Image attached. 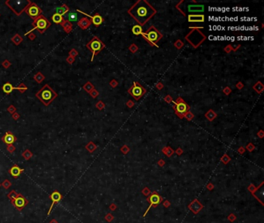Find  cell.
Masks as SVG:
<instances>
[{"label":"cell","mask_w":264,"mask_h":223,"mask_svg":"<svg viewBox=\"0 0 264 223\" xmlns=\"http://www.w3.org/2000/svg\"><path fill=\"white\" fill-rule=\"evenodd\" d=\"M129 13L141 26H143L156 14V10L149 2L141 0L129 10Z\"/></svg>","instance_id":"1"},{"label":"cell","mask_w":264,"mask_h":223,"mask_svg":"<svg viewBox=\"0 0 264 223\" xmlns=\"http://www.w3.org/2000/svg\"><path fill=\"white\" fill-rule=\"evenodd\" d=\"M36 97H37L46 106H48L55 99V98L57 97V94L48 85V84H45V85L36 94Z\"/></svg>","instance_id":"2"},{"label":"cell","mask_w":264,"mask_h":223,"mask_svg":"<svg viewBox=\"0 0 264 223\" xmlns=\"http://www.w3.org/2000/svg\"><path fill=\"white\" fill-rule=\"evenodd\" d=\"M50 23L48 21L44 16H39L37 18H36L33 22V28L31 30L30 32L26 33L25 35H28L29 33H31L32 31H33L34 30H38V31L40 32V33H44V32L47 30V29L50 26Z\"/></svg>","instance_id":"3"},{"label":"cell","mask_w":264,"mask_h":223,"mask_svg":"<svg viewBox=\"0 0 264 223\" xmlns=\"http://www.w3.org/2000/svg\"><path fill=\"white\" fill-rule=\"evenodd\" d=\"M86 47L92 53V61H93L94 57L96 54H98V53L105 47V44L98 38L97 36H94V37H93V39L92 40H90L87 44Z\"/></svg>","instance_id":"4"},{"label":"cell","mask_w":264,"mask_h":223,"mask_svg":"<svg viewBox=\"0 0 264 223\" xmlns=\"http://www.w3.org/2000/svg\"><path fill=\"white\" fill-rule=\"evenodd\" d=\"M142 35L145 39L148 40L150 43L154 44H156V43H157L162 37V34L154 27V26H151V27H150L146 30V33H142Z\"/></svg>","instance_id":"5"},{"label":"cell","mask_w":264,"mask_h":223,"mask_svg":"<svg viewBox=\"0 0 264 223\" xmlns=\"http://www.w3.org/2000/svg\"><path fill=\"white\" fill-rule=\"evenodd\" d=\"M129 93L136 100L138 101L139 99H140V98L143 96V95L146 93V89L138 82L134 81L133 85L132 86V88L129 90Z\"/></svg>","instance_id":"6"},{"label":"cell","mask_w":264,"mask_h":223,"mask_svg":"<svg viewBox=\"0 0 264 223\" xmlns=\"http://www.w3.org/2000/svg\"><path fill=\"white\" fill-rule=\"evenodd\" d=\"M10 202H11V204L15 207L16 208L20 211L29 204V201L26 199L22 194L19 193L17 197L14 200L10 201Z\"/></svg>","instance_id":"7"},{"label":"cell","mask_w":264,"mask_h":223,"mask_svg":"<svg viewBox=\"0 0 264 223\" xmlns=\"http://www.w3.org/2000/svg\"><path fill=\"white\" fill-rule=\"evenodd\" d=\"M173 108L176 112L178 114H185L190 109L189 105L184 101H183L181 98H178L176 100V102H174Z\"/></svg>","instance_id":"8"},{"label":"cell","mask_w":264,"mask_h":223,"mask_svg":"<svg viewBox=\"0 0 264 223\" xmlns=\"http://www.w3.org/2000/svg\"><path fill=\"white\" fill-rule=\"evenodd\" d=\"M25 12L27 13V14L30 16L34 20L36 18H37L39 16L41 15L42 10H41V9H40L36 3L31 2V3L29 5V6L26 9Z\"/></svg>","instance_id":"9"},{"label":"cell","mask_w":264,"mask_h":223,"mask_svg":"<svg viewBox=\"0 0 264 223\" xmlns=\"http://www.w3.org/2000/svg\"><path fill=\"white\" fill-rule=\"evenodd\" d=\"M62 198H63V197H62V195H61V194L59 192V191H53L51 194H50V199L52 201V203H51V205H50V208H49V211H48V213H47V215H50V212H51V211H52V208H53V207H54V205H55V204H57V203H58V202H59V201H61V200H62Z\"/></svg>","instance_id":"10"},{"label":"cell","mask_w":264,"mask_h":223,"mask_svg":"<svg viewBox=\"0 0 264 223\" xmlns=\"http://www.w3.org/2000/svg\"><path fill=\"white\" fill-rule=\"evenodd\" d=\"M16 140H17L16 137L10 131H8L2 137V140L7 145L13 144V143L16 141Z\"/></svg>","instance_id":"11"},{"label":"cell","mask_w":264,"mask_h":223,"mask_svg":"<svg viewBox=\"0 0 264 223\" xmlns=\"http://www.w3.org/2000/svg\"><path fill=\"white\" fill-rule=\"evenodd\" d=\"M23 172H24V170L21 169L18 165H16V164H14V165L9 170V174L14 178H17Z\"/></svg>","instance_id":"12"},{"label":"cell","mask_w":264,"mask_h":223,"mask_svg":"<svg viewBox=\"0 0 264 223\" xmlns=\"http://www.w3.org/2000/svg\"><path fill=\"white\" fill-rule=\"evenodd\" d=\"M63 18H64V20L68 21V22H77L78 19V13L75 11L67 12Z\"/></svg>","instance_id":"13"},{"label":"cell","mask_w":264,"mask_h":223,"mask_svg":"<svg viewBox=\"0 0 264 223\" xmlns=\"http://www.w3.org/2000/svg\"><path fill=\"white\" fill-rule=\"evenodd\" d=\"M149 200H150V206L148 208V209H147V211H146V214L147 213V211L150 210L151 205H156L159 204V203L160 202L161 198H160V196H159L158 194H152V195L150 196V198H149ZM146 214H145V215H146Z\"/></svg>","instance_id":"14"},{"label":"cell","mask_w":264,"mask_h":223,"mask_svg":"<svg viewBox=\"0 0 264 223\" xmlns=\"http://www.w3.org/2000/svg\"><path fill=\"white\" fill-rule=\"evenodd\" d=\"M89 16L92 19V23L95 26H98L103 23V18L98 13L94 15V16Z\"/></svg>","instance_id":"15"},{"label":"cell","mask_w":264,"mask_h":223,"mask_svg":"<svg viewBox=\"0 0 264 223\" xmlns=\"http://www.w3.org/2000/svg\"><path fill=\"white\" fill-rule=\"evenodd\" d=\"M204 9V6H202V5H190L188 6V11L189 13H201L203 12Z\"/></svg>","instance_id":"16"},{"label":"cell","mask_w":264,"mask_h":223,"mask_svg":"<svg viewBox=\"0 0 264 223\" xmlns=\"http://www.w3.org/2000/svg\"><path fill=\"white\" fill-rule=\"evenodd\" d=\"M189 22H204V15H189L188 16Z\"/></svg>","instance_id":"17"},{"label":"cell","mask_w":264,"mask_h":223,"mask_svg":"<svg viewBox=\"0 0 264 223\" xmlns=\"http://www.w3.org/2000/svg\"><path fill=\"white\" fill-rule=\"evenodd\" d=\"M91 21L89 20L88 18H81L80 20L78 22V25L83 30L87 29L89 26L91 25Z\"/></svg>","instance_id":"18"},{"label":"cell","mask_w":264,"mask_h":223,"mask_svg":"<svg viewBox=\"0 0 264 223\" xmlns=\"http://www.w3.org/2000/svg\"><path fill=\"white\" fill-rule=\"evenodd\" d=\"M14 89L18 90V87H13L10 83H6L2 86V90L6 94H10Z\"/></svg>","instance_id":"19"},{"label":"cell","mask_w":264,"mask_h":223,"mask_svg":"<svg viewBox=\"0 0 264 223\" xmlns=\"http://www.w3.org/2000/svg\"><path fill=\"white\" fill-rule=\"evenodd\" d=\"M67 12H69V8H68V6H67V5L65 4H63L62 6L60 7V8H57V14H59L61 16H64Z\"/></svg>","instance_id":"20"},{"label":"cell","mask_w":264,"mask_h":223,"mask_svg":"<svg viewBox=\"0 0 264 223\" xmlns=\"http://www.w3.org/2000/svg\"><path fill=\"white\" fill-rule=\"evenodd\" d=\"M62 27L64 28V30L66 31V33H70L72 30V24L71 22H68L67 20H63V22L61 23Z\"/></svg>","instance_id":"21"},{"label":"cell","mask_w":264,"mask_h":223,"mask_svg":"<svg viewBox=\"0 0 264 223\" xmlns=\"http://www.w3.org/2000/svg\"><path fill=\"white\" fill-rule=\"evenodd\" d=\"M52 19L55 23H61L64 20V18H63L62 16L57 14V13H54L52 16Z\"/></svg>","instance_id":"22"},{"label":"cell","mask_w":264,"mask_h":223,"mask_svg":"<svg viewBox=\"0 0 264 223\" xmlns=\"http://www.w3.org/2000/svg\"><path fill=\"white\" fill-rule=\"evenodd\" d=\"M34 79L36 80V82L39 83V84H40V83H42V81H43L44 79H45V77H44V74H42L41 72H38L37 74H35Z\"/></svg>","instance_id":"23"},{"label":"cell","mask_w":264,"mask_h":223,"mask_svg":"<svg viewBox=\"0 0 264 223\" xmlns=\"http://www.w3.org/2000/svg\"><path fill=\"white\" fill-rule=\"evenodd\" d=\"M16 45H19L23 41V37L19 34H16L11 40Z\"/></svg>","instance_id":"24"},{"label":"cell","mask_w":264,"mask_h":223,"mask_svg":"<svg viewBox=\"0 0 264 223\" xmlns=\"http://www.w3.org/2000/svg\"><path fill=\"white\" fill-rule=\"evenodd\" d=\"M22 157L25 159L26 160H29L30 159L33 157V153L30 151V150H26L22 153Z\"/></svg>","instance_id":"25"},{"label":"cell","mask_w":264,"mask_h":223,"mask_svg":"<svg viewBox=\"0 0 264 223\" xmlns=\"http://www.w3.org/2000/svg\"><path fill=\"white\" fill-rule=\"evenodd\" d=\"M133 33L135 34V35H140V34H142V29L140 26L139 25H136L135 26H133Z\"/></svg>","instance_id":"26"},{"label":"cell","mask_w":264,"mask_h":223,"mask_svg":"<svg viewBox=\"0 0 264 223\" xmlns=\"http://www.w3.org/2000/svg\"><path fill=\"white\" fill-rule=\"evenodd\" d=\"M18 194H19V193L16 192L15 190H13V191H10V192L8 194L7 197H8V198H9L10 201H12V200H14L16 198L17 196H18Z\"/></svg>","instance_id":"27"},{"label":"cell","mask_w":264,"mask_h":223,"mask_svg":"<svg viewBox=\"0 0 264 223\" xmlns=\"http://www.w3.org/2000/svg\"><path fill=\"white\" fill-rule=\"evenodd\" d=\"M85 148H86L87 150H88L89 152H90V153H92V152H94V150H95V149H96V146L94 145L92 142H90V143H88V145H86Z\"/></svg>","instance_id":"28"},{"label":"cell","mask_w":264,"mask_h":223,"mask_svg":"<svg viewBox=\"0 0 264 223\" xmlns=\"http://www.w3.org/2000/svg\"><path fill=\"white\" fill-rule=\"evenodd\" d=\"M1 185L2 186V187H3L5 189H6V190H7V189H9L10 187H11V186H12V184H11V182H10L9 180L6 179V180H5L1 184Z\"/></svg>","instance_id":"29"},{"label":"cell","mask_w":264,"mask_h":223,"mask_svg":"<svg viewBox=\"0 0 264 223\" xmlns=\"http://www.w3.org/2000/svg\"><path fill=\"white\" fill-rule=\"evenodd\" d=\"M206 117L208 118V119H209L210 121H212L213 119H215L216 117V114L213 112L212 110L208 111V112L206 114Z\"/></svg>","instance_id":"30"},{"label":"cell","mask_w":264,"mask_h":223,"mask_svg":"<svg viewBox=\"0 0 264 223\" xmlns=\"http://www.w3.org/2000/svg\"><path fill=\"white\" fill-rule=\"evenodd\" d=\"M93 85L90 83V82H88L86 84H84V89L85 90V91H87L88 92H90L93 89Z\"/></svg>","instance_id":"31"},{"label":"cell","mask_w":264,"mask_h":223,"mask_svg":"<svg viewBox=\"0 0 264 223\" xmlns=\"http://www.w3.org/2000/svg\"><path fill=\"white\" fill-rule=\"evenodd\" d=\"M18 90H20L21 93H23V92L26 91V90H27V87H26V85H24V84L22 83V84H20V85L18 86Z\"/></svg>","instance_id":"32"},{"label":"cell","mask_w":264,"mask_h":223,"mask_svg":"<svg viewBox=\"0 0 264 223\" xmlns=\"http://www.w3.org/2000/svg\"><path fill=\"white\" fill-rule=\"evenodd\" d=\"M6 149H7V150L9 152V153H13L15 150H16V147L13 145V144H9V145H8L7 146V147H6Z\"/></svg>","instance_id":"33"},{"label":"cell","mask_w":264,"mask_h":223,"mask_svg":"<svg viewBox=\"0 0 264 223\" xmlns=\"http://www.w3.org/2000/svg\"><path fill=\"white\" fill-rule=\"evenodd\" d=\"M78 54V51H77V50H75V49H72V50L69 52V56L73 57H75Z\"/></svg>","instance_id":"34"},{"label":"cell","mask_w":264,"mask_h":223,"mask_svg":"<svg viewBox=\"0 0 264 223\" xmlns=\"http://www.w3.org/2000/svg\"><path fill=\"white\" fill-rule=\"evenodd\" d=\"M7 110H8L9 112H10L11 114H13L14 112H16V109L13 105H10L9 107L7 109Z\"/></svg>","instance_id":"35"},{"label":"cell","mask_w":264,"mask_h":223,"mask_svg":"<svg viewBox=\"0 0 264 223\" xmlns=\"http://www.w3.org/2000/svg\"><path fill=\"white\" fill-rule=\"evenodd\" d=\"M10 65H11V64H10V62L7 60L5 61L3 63H2V66L5 67V68H8Z\"/></svg>","instance_id":"36"},{"label":"cell","mask_w":264,"mask_h":223,"mask_svg":"<svg viewBox=\"0 0 264 223\" xmlns=\"http://www.w3.org/2000/svg\"><path fill=\"white\" fill-rule=\"evenodd\" d=\"M68 63H69V64H73V62L74 61H75V57H71V56H69V57H68L67 58V60H66Z\"/></svg>","instance_id":"37"},{"label":"cell","mask_w":264,"mask_h":223,"mask_svg":"<svg viewBox=\"0 0 264 223\" xmlns=\"http://www.w3.org/2000/svg\"><path fill=\"white\" fill-rule=\"evenodd\" d=\"M105 219H106L107 221H109V222H111V221H112V219H113V217L111 214H109V215H107L106 216H105Z\"/></svg>","instance_id":"38"},{"label":"cell","mask_w":264,"mask_h":223,"mask_svg":"<svg viewBox=\"0 0 264 223\" xmlns=\"http://www.w3.org/2000/svg\"><path fill=\"white\" fill-rule=\"evenodd\" d=\"M13 118L15 120H17V119L19 118V115L17 112H14V113L13 114Z\"/></svg>","instance_id":"39"},{"label":"cell","mask_w":264,"mask_h":223,"mask_svg":"<svg viewBox=\"0 0 264 223\" xmlns=\"http://www.w3.org/2000/svg\"><path fill=\"white\" fill-rule=\"evenodd\" d=\"M91 95H92V97H96L97 96V95H98V92H96V91H94H94H92V92H91Z\"/></svg>","instance_id":"40"},{"label":"cell","mask_w":264,"mask_h":223,"mask_svg":"<svg viewBox=\"0 0 264 223\" xmlns=\"http://www.w3.org/2000/svg\"><path fill=\"white\" fill-rule=\"evenodd\" d=\"M35 37H36V36H35L33 33H30V34L29 35V38H30V40H34V39H35Z\"/></svg>","instance_id":"41"},{"label":"cell","mask_w":264,"mask_h":223,"mask_svg":"<svg viewBox=\"0 0 264 223\" xmlns=\"http://www.w3.org/2000/svg\"><path fill=\"white\" fill-rule=\"evenodd\" d=\"M50 223H58V222H57L55 219H53L50 222Z\"/></svg>","instance_id":"42"},{"label":"cell","mask_w":264,"mask_h":223,"mask_svg":"<svg viewBox=\"0 0 264 223\" xmlns=\"http://www.w3.org/2000/svg\"><path fill=\"white\" fill-rule=\"evenodd\" d=\"M0 187H1V184H0Z\"/></svg>","instance_id":"43"}]
</instances>
